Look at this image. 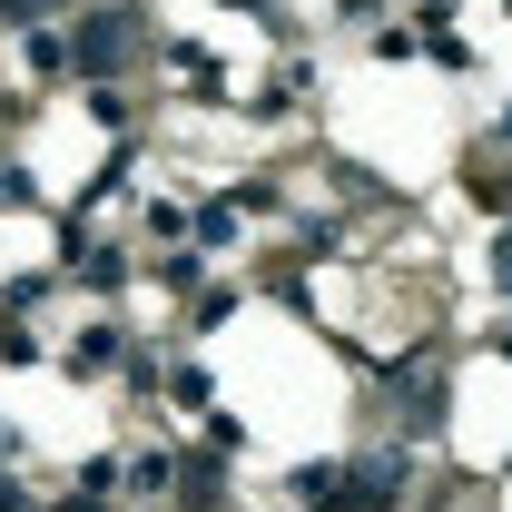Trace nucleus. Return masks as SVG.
I'll list each match as a JSON object with an SVG mask.
<instances>
[{"instance_id": "nucleus-5", "label": "nucleus", "mask_w": 512, "mask_h": 512, "mask_svg": "<svg viewBox=\"0 0 512 512\" xmlns=\"http://www.w3.org/2000/svg\"><path fill=\"white\" fill-rule=\"evenodd\" d=\"M0 10H10V20H40V10H60V0H0Z\"/></svg>"}, {"instance_id": "nucleus-1", "label": "nucleus", "mask_w": 512, "mask_h": 512, "mask_svg": "<svg viewBox=\"0 0 512 512\" xmlns=\"http://www.w3.org/2000/svg\"><path fill=\"white\" fill-rule=\"evenodd\" d=\"M119 50H138V0H119V10H99V20L79 30V60H89V69H109Z\"/></svg>"}, {"instance_id": "nucleus-4", "label": "nucleus", "mask_w": 512, "mask_h": 512, "mask_svg": "<svg viewBox=\"0 0 512 512\" xmlns=\"http://www.w3.org/2000/svg\"><path fill=\"white\" fill-rule=\"evenodd\" d=\"M227 237H237V207H207V217H197V256L227 247Z\"/></svg>"}, {"instance_id": "nucleus-2", "label": "nucleus", "mask_w": 512, "mask_h": 512, "mask_svg": "<svg viewBox=\"0 0 512 512\" xmlns=\"http://www.w3.org/2000/svg\"><path fill=\"white\" fill-rule=\"evenodd\" d=\"M355 503H404V453H375L355 473Z\"/></svg>"}, {"instance_id": "nucleus-3", "label": "nucleus", "mask_w": 512, "mask_h": 512, "mask_svg": "<svg viewBox=\"0 0 512 512\" xmlns=\"http://www.w3.org/2000/svg\"><path fill=\"white\" fill-rule=\"evenodd\" d=\"M128 493H168V453H138L128 463Z\"/></svg>"}]
</instances>
